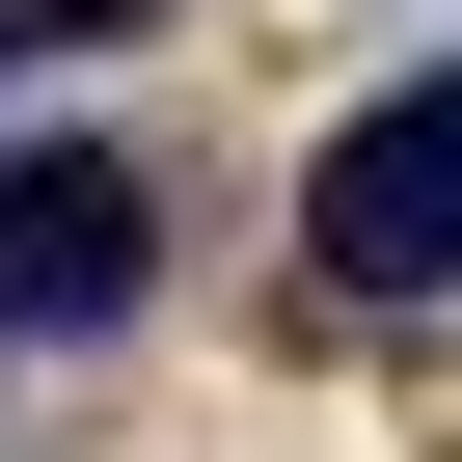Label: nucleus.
Returning <instances> with one entry per match:
<instances>
[{"mask_svg": "<svg viewBox=\"0 0 462 462\" xmlns=\"http://www.w3.org/2000/svg\"><path fill=\"white\" fill-rule=\"evenodd\" d=\"M300 273H327V300H462V55L381 82V109H327V163H300Z\"/></svg>", "mask_w": 462, "mask_h": 462, "instance_id": "nucleus-1", "label": "nucleus"}, {"mask_svg": "<svg viewBox=\"0 0 462 462\" xmlns=\"http://www.w3.org/2000/svg\"><path fill=\"white\" fill-rule=\"evenodd\" d=\"M0 82H28V28H0Z\"/></svg>", "mask_w": 462, "mask_h": 462, "instance_id": "nucleus-4", "label": "nucleus"}, {"mask_svg": "<svg viewBox=\"0 0 462 462\" xmlns=\"http://www.w3.org/2000/svg\"><path fill=\"white\" fill-rule=\"evenodd\" d=\"M163 273V190L109 136H0V354H109Z\"/></svg>", "mask_w": 462, "mask_h": 462, "instance_id": "nucleus-2", "label": "nucleus"}, {"mask_svg": "<svg viewBox=\"0 0 462 462\" xmlns=\"http://www.w3.org/2000/svg\"><path fill=\"white\" fill-rule=\"evenodd\" d=\"M55 28H136V0H55Z\"/></svg>", "mask_w": 462, "mask_h": 462, "instance_id": "nucleus-3", "label": "nucleus"}]
</instances>
